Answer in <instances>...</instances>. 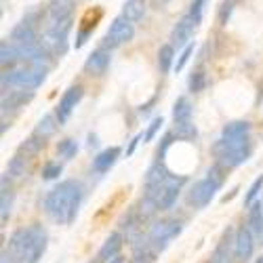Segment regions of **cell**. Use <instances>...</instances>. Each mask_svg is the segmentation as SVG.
<instances>
[{
    "label": "cell",
    "mask_w": 263,
    "mask_h": 263,
    "mask_svg": "<svg viewBox=\"0 0 263 263\" xmlns=\"http://www.w3.org/2000/svg\"><path fill=\"white\" fill-rule=\"evenodd\" d=\"M84 198V187L76 179L61 181L55 185L45 198V213L59 226H70Z\"/></svg>",
    "instance_id": "obj_1"
},
{
    "label": "cell",
    "mask_w": 263,
    "mask_h": 263,
    "mask_svg": "<svg viewBox=\"0 0 263 263\" xmlns=\"http://www.w3.org/2000/svg\"><path fill=\"white\" fill-rule=\"evenodd\" d=\"M49 236L47 230L32 223L28 228H19L9 238V251L15 257V263H38L47 253Z\"/></svg>",
    "instance_id": "obj_2"
},
{
    "label": "cell",
    "mask_w": 263,
    "mask_h": 263,
    "mask_svg": "<svg viewBox=\"0 0 263 263\" xmlns=\"http://www.w3.org/2000/svg\"><path fill=\"white\" fill-rule=\"evenodd\" d=\"M213 154L217 162L226 168H236L245 164L253 154V143L251 137H219L213 145Z\"/></svg>",
    "instance_id": "obj_3"
},
{
    "label": "cell",
    "mask_w": 263,
    "mask_h": 263,
    "mask_svg": "<svg viewBox=\"0 0 263 263\" xmlns=\"http://www.w3.org/2000/svg\"><path fill=\"white\" fill-rule=\"evenodd\" d=\"M42 34H40V45L53 59H59L68 51V40L72 32L74 17L61 19V21H40Z\"/></svg>",
    "instance_id": "obj_4"
},
{
    "label": "cell",
    "mask_w": 263,
    "mask_h": 263,
    "mask_svg": "<svg viewBox=\"0 0 263 263\" xmlns=\"http://www.w3.org/2000/svg\"><path fill=\"white\" fill-rule=\"evenodd\" d=\"M49 68H40L32 63H21L13 70L3 72V89H19V91H36L47 80Z\"/></svg>",
    "instance_id": "obj_5"
},
{
    "label": "cell",
    "mask_w": 263,
    "mask_h": 263,
    "mask_svg": "<svg viewBox=\"0 0 263 263\" xmlns=\"http://www.w3.org/2000/svg\"><path fill=\"white\" fill-rule=\"evenodd\" d=\"M226 171H228L226 166H221L219 162H215V164L209 168L206 177L200 179V181H196V183L190 187V192H187V202H190L194 209H204V206H209L211 200L215 198L217 190L221 187V183H223V173H226Z\"/></svg>",
    "instance_id": "obj_6"
},
{
    "label": "cell",
    "mask_w": 263,
    "mask_h": 263,
    "mask_svg": "<svg viewBox=\"0 0 263 263\" xmlns=\"http://www.w3.org/2000/svg\"><path fill=\"white\" fill-rule=\"evenodd\" d=\"M204 5H206V0H194L190 11L175 24V28L171 32V45L173 47H187L190 45L192 34L196 32V28H198L200 21H202Z\"/></svg>",
    "instance_id": "obj_7"
},
{
    "label": "cell",
    "mask_w": 263,
    "mask_h": 263,
    "mask_svg": "<svg viewBox=\"0 0 263 263\" xmlns=\"http://www.w3.org/2000/svg\"><path fill=\"white\" fill-rule=\"evenodd\" d=\"M181 232H183L181 219H160V221H156L147 230L145 240L160 253L171 245V240H175Z\"/></svg>",
    "instance_id": "obj_8"
},
{
    "label": "cell",
    "mask_w": 263,
    "mask_h": 263,
    "mask_svg": "<svg viewBox=\"0 0 263 263\" xmlns=\"http://www.w3.org/2000/svg\"><path fill=\"white\" fill-rule=\"evenodd\" d=\"M183 185H185V177H175V175H168L166 181L160 183V187L156 192L145 194V198L154 202L158 211H168L175 202H177Z\"/></svg>",
    "instance_id": "obj_9"
},
{
    "label": "cell",
    "mask_w": 263,
    "mask_h": 263,
    "mask_svg": "<svg viewBox=\"0 0 263 263\" xmlns=\"http://www.w3.org/2000/svg\"><path fill=\"white\" fill-rule=\"evenodd\" d=\"M135 36V24L133 21H128L126 17L118 15L112 24H109L103 40H101V47L107 49V51H112V49H118L122 45H126L128 40H133Z\"/></svg>",
    "instance_id": "obj_10"
},
{
    "label": "cell",
    "mask_w": 263,
    "mask_h": 263,
    "mask_svg": "<svg viewBox=\"0 0 263 263\" xmlns=\"http://www.w3.org/2000/svg\"><path fill=\"white\" fill-rule=\"evenodd\" d=\"M255 253V232L247 226H240L236 230V236H234V257L236 261L245 263L253 257Z\"/></svg>",
    "instance_id": "obj_11"
},
{
    "label": "cell",
    "mask_w": 263,
    "mask_h": 263,
    "mask_svg": "<svg viewBox=\"0 0 263 263\" xmlns=\"http://www.w3.org/2000/svg\"><path fill=\"white\" fill-rule=\"evenodd\" d=\"M82 95H84V89H82L80 84H72L70 89L61 95V99H59V103L55 107V114H57V118H59L61 124H65V122L70 120V116H72V112L76 109V105L80 103Z\"/></svg>",
    "instance_id": "obj_12"
},
{
    "label": "cell",
    "mask_w": 263,
    "mask_h": 263,
    "mask_svg": "<svg viewBox=\"0 0 263 263\" xmlns=\"http://www.w3.org/2000/svg\"><path fill=\"white\" fill-rule=\"evenodd\" d=\"M109 63H112V55H109L107 49L99 47L97 51H93L89 57H86V61H84V72L89 74V76L99 78V76H103V74L109 70Z\"/></svg>",
    "instance_id": "obj_13"
},
{
    "label": "cell",
    "mask_w": 263,
    "mask_h": 263,
    "mask_svg": "<svg viewBox=\"0 0 263 263\" xmlns=\"http://www.w3.org/2000/svg\"><path fill=\"white\" fill-rule=\"evenodd\" d=\"M74 9H76V0H49L47 15L40 21H61L74 17Z\"/></svg>",
    "instance_id": "obj_14"
},
{
    "label": "cell",
    "mask_w": 263,
    "mask_h": 263,
    "mask_svg": "<svg viewBox=\"0 0 263 263\" xmlns=\"http://www.w3.org/2000/svg\"><path fill=\"white\" fill-rule=\"evenodd\" d=\"M122 242H124L122 234H120V232H112V234L105 238V242L101 245V249H99V253H97V261H99V263H105V261H109V259L118 257L120 251H122Z\"/></svg>",
    "instance_id": "obj_15"
},
{
    "label": "cell",
    "mask_w": 263,
    "mask_h": 263,
    "mask_svg": "<svg viewBox=\"0 0 263 263\" xmlns=\"http://www.w3.org/2000/svg\"><path fill=\"white\" fill-rule=\"evenodd\" d=\"M34 91H19V89H5L3 91V114L7 109H19L28 101H32Z\"/></svg>",
    "instance_id": "obj_16"
},
{
    "label": "cell",
    "mask_w": 263,
    "mask_h": 263,
    "mask_svg": "<svg viewBox=\"0 0 263 263\" xmlns=\"http://www.w3.org/2000/svg\"><path fill=\"white\" fill-rule=\"evenodd\" d=\"M118 158H120V147H116V145L105 147V149H101L99 154L93 158V171L103 175V173H107L109 168L116 164Z\"/></svg>",
    "instance_id": "obj_17"
},
{
    "label": "cell",
    "mask_w": 263,
    "mask_h": 263,
    "mask_svg": "<svg viewBox=\"0 0 263 263\" xmlns=\"http://www.w3.org/2000/svg\"><path fill=\"white\" fill-rule=\"evenodd\" d=\"M0 65H3V70H13L21 65V55L9 38L3 40V45H0Z\"/></svg>",
    "instance_id": "obj_18"
},
{
    "label": "cell",
    "mask_w": 263,
    "mask_h": 263,
    "mask_svg": "<svg viewBox=\"0 0 263 263\" xmlns=\"http://www.w3.org/2000/svg\"><path fill=\"white\" fill-rule=\"evenodd\" d=\"M145 9H147V0H124L120 15L126 17L128 21H133V24H137V21L143 19Z\"/></svg>",
    "instance_id": "obj_19"
},
{
    "label": "cell",
    "mask_w": 263,
    "mask_h": 263,
    "mask_svg": "<svg viewBox=\"0 0 263 263\" xmlns=\"http://www.w3.org/2000/svg\"><path fill=\"white\" fill-rule=\"evenodd\" d=\"M57 126H61L57 114H45L38 122H36V128H34V135L42 137V139H49L51 135H55Z\"/></svg>",
    "instance_id": "obj_20"
},
{
    "label": "cell",
    "mask_w": 263,
    "mask_h": 263,
    "mask_svg": "<svg viewBox=\"0 0 263 263\" xmlns=\"http://www.w3.org/2000/svg\"><path fill=\"white\" fill-rule=\"evenodd\" d=\"M13 200H15V194H13L11 185L7 187V181H5V177H3V192H0V221H3V226H7L9 217H11Z\"/></svg>",
    "instance_id": "obj_21"
},
{
    "label": "cell",
    "mask_w": 263,
    "mask_h": 263,
    "mask_svg": "<svg viewBox=\"0 0 263 263\" xmlns=\"http://www.w3.org/2000/svg\"><path fill=\"white\" fill-rule=\"evenodd\" d=\"M45 141L47 139H42V137H38V135H32V137H28L24 143L19 145V149H17V154H21V156H26L28 160L30 158H34L38 152L45 147Z\"/></svg>",
    "instance_id": "obj_22"
},
{
    "label": "cell",
    "mask_w": 263,
    "mask_h": 263,
    "mask_svg": "<svg viewBox=\"0 0 263 263\" xmlns=\"http://www.w3.org/2000/svg\"><path fill=\"white\" fill-rule=\"evenodd\" d=\"M251 133V122L249 120H234L228 122L221 130V137H245Z\"/></svg>",
    "instance_id": "obj_23"
},
{
    "label": "cell",
    "mask_w": 263,
    "mask_h": 263,
    "mask_svg": "<svg viewBox=\"0 0 263 263\" xmlns=\"http://www.w3.org/2000/svg\"><path fill=\"white\" fill-rule=\"evenodd\" d=\"M181 120H192V103L187 97H177V101L173 103V122Z\"/></svg>",
    "instance_id": "obj_24"
},
{
    "label": "cell",
    "mask_w": 263,
    "mask_h": 263,
    "mask_svg": "<svg viewBox=\"0 0 263 263\" xmlns=\"http://www.w3.org/2000/svg\"><path fill=\"white\" fill-rule=\"evenodd\" d=\"M249 228L255 232V236H259V232L263 228V204H261V200H255L249 206Z\"/></svg>",
    "instance_id": "obj_25"
},
{
    "label": "cell",
    "mask_w": 263,
    "mask_h": 263,
    "mask_svg": "<svg viewBox=\"0 0 263 263\" xmlns=\"http://www.w3.org/2000/svg\"><path fill=\"white\" fill-rule=\"evenodd\" d=\"M173 133L177 139H194L198 135V128H196L194 120H181V122H173Z\"/></svg>",
    "instance_id": "obj_26"
},
{
    "label": "cell",
    "mask_w": 263,
    "mask_h": 263,
    "mask_svg": "<svg viewBox=\"0 0 263 263\" xmlns=\"http://www.w3.org/2000/svg\"><path fill=\"white\" fill-rule=\"evenodd\" d=\"M26 160L28 158L21 156V154H15L11 158L9 168H7V173L11 175V179H21V177H26V175H28V162Z\"/></svg>",
    "instance_id": "obj_27"
},
{
    "label": "cell",
    "mask_w": 263,
    "mask_h": 263,
    "mask_svg": "<svg viewBox=\"0 0 263 263\" xmlns=\"http://www.w3.org/2000/svg\"><path fill=\"white\" fill-rule=\"evenodd\" d=\"M173 57H175V47L173 45H162L158 51V68L162 74H168L173 68Z\"/></svg>",
    "instance_id": "obj_28"
},
{
    "label": "cell",
    "mask_w": 263,
    "mask_h": 263,
    "mask_svg": "<svg viewBox=\"0 0 263 263\" xmlns=\"http://www.w3.org/2000/svg\"><path fill=\"white\" fill-rule=\"evenodd\" d=\"M230 242H234V240H230V232H228L213 255V263H230Z\"/></svg>",
    "instance_id": "obj_29"
},
{
    "label": "cell",
    "mask_w": 263,
    "mask_h": 263,
    "mask_svg": "<svg viewBox=\"0 0 263 263\" xmlns=\"http://www.w3.org/2000/svg\"><path fill=\"white\" fill-rule=\"evenodd\" d=\"M76 152H78V143H76L74 139H63V141H59V145H57V154H59L61 158H65V160L74 158Z\"/></svg>",
    "instance_id": "obj_30"
},
{
    "label": "cell",
    "mask_w": 263,
    "mask_h": 263,
    "mask_svg": "<svg viewBox=\"0 0 263 263\" xmlns=\"http://www.w3.org/2000/svg\"><path fill=\"white\" fill-rule=\"evenodd\" d=\"M187 84H190V91L192 93H200V91H204V86H206V76L202 72H192Z\"/></svg>",
    "instance_id": "obj_31"
},
{
    "label": "cell",
    "mask_w": 263,
    "mask_h": 263,
    "mask_svg": "<svg viewBox=\"0 0 263 263\" xmlns=\"http://www.w3.org/2000/svg\"><path fill=\"white\" fill-rule=\"evenodd\" d=\"M261 190H263V175H261V177H257V179L253 181V185L249 187V192H247V196H245V204H247V206H251V204L257 200V196H259Z\"/></svg>",
    "instance_id": "obj_32"
},
{
    "label": "cell",
    "mask_w": 263,
    "mask_h": 263,
    "mask_svg": "<svg viewBox=\"0 0 263 263\" xmlns=\"http://www.w3.org/2000/svg\"><path fill=\"white\" fill-rule=\"evenodd\" d=\"M162 124H164V118H162V116H156L154 120H152V122H149L147 130H145V133H143V141L147 143V141H152V139H154V137H156V133H158V130L162 128Z\"/></svg>",
    "instance_id": "obj_33"
},
{
    "label": "cell",
    "mask_w": 263,
    "mask_h": 263,
    "mask_svg": "<svg viewBox=\"0 0 263 263\" xmlns=\"http://www.w3.org/2000/svg\"><path fill=\"white\" fill-rule=\"evenodd\" d=\"M61 164H57V162H47L45 164V168H42V177H45L47 181H51V179H57L59 175H61Z\"/></svg>",
    "instance_id": "obj_34"
},
{
    "label": "cell",
    "mask_w": 263,
    "mask_h": 263,
    "mask_svg": "<svg viewBox=\"0 0 263 263\" xmlns=\"http://www.w3.org/2000/svg\"><path fill=\"white\" fill-rule=\"evenodd\" d=\"M192 53H194V45L190 42L187 47H183V51H181V55H179V61L175 63V72H181L183 68H185V63L190 61V57H192Z\"/></svg>",
    "instance_id": "obj_35"
},
{
    "label": "cell",
    "mask_w": 263,
    "mask_h": 263,
    "mask_svg": "<svg viewBox=\"0 0 263 263\" xmlns=\"http://www.w3.org/2000/svg\"><path fill=\"white\" fill-rule=\"evenodd\" d=\"M232 9H234V3H230V0H223L221 9H219V24H221V26L228 24V19L232 15Z\"/></svg>",
    "instance_id": "obj_36"
},
{
    "label": "cell",
    "mask_w": 263,
    "mask_h": 263,
    "mask_svg": "<svg viewBox=\"0 0 263 263\" xmlns=\"http://www.w3.org/2000/svg\"><path fill=\"white\" fill-rule=\"evenodd\" d=\"M0 263H15V257L11 255L9 249H3V253H0Z\"/></svg>",
    "instance_id": "obj_37"
},
{
    "label": "cell",
    "mask_w": 263,
    "mask_h": 263,
    "mask_svg": "<svg viewBox=\"0 0 263 263\" xmlns=\"http://www.w3.org/2000/svg\"><path fill=\"white\" fill-rule=\"evenodd\" d=\"M143 139V135H137V137H133V141H130V145H128V149H126V156H130L135 152V147H137V143Z\"/></svg>",
    "instance_id": "obj_38"
},
{
    "label": "cell",
    "mask_w": 263,
    "mask_h": 263,
    "mask_svg": "<svg viewBox=\"0 0 263 263\" xmlns=\"http://www.w3.org/2000/svg\"><path fill=\"white\" fill-rule=\"evenodd\" d=\"M105 263H124V259L118 255V257H114V259H109V261H105Z\"/></svg>",
    "instance_id": "obj_39"
},
{
    "label": "cell",
    "mask_w": 263,
    "mask_h": 263,
    "mask_svg": "<svg viewBox=\"0 0 263 263\" xmlns=\"http://www.w3.org/2000/svg\"><path fill=\"white\" fill-rule=\"evenodd\" d=\"M259 240H261V245H263V228H261V232H259V236H257Z\"/></svg>",
    "instance_id": "obj_40"
},
{
    "label": "cell",
    "mask_w": 263,
    "mask_h": 263,
    "mask_svg": "<svg viewBox=\"0 0 263 263\" xmlns=\"http://www.w3.org/2000/svg\"><path fill=\"white\" fill-rule=\"evenodd\" d=\"M255 263H263V257H261V259H257V261H255Z\"/></svg>",
    "instance_id": "obj_41"
},
{
    "label": "cell",
    "mask_w": 263,
    "mask_h": 263,
    "mask_svg": "<svg viewBox=\"0 0 263 263\" xmlns=\"http://www.w3.org/2000/svg\"><path fill=\"white\" fill-rule=\"evenodd\" d=\"M230 3H234V5H236V3H240V0H230Z\"/></svg>",
    "instance_id": "obj_42"
},
{
    "label": "cell",
    "mask_w": 263,
    "mask_h": 263,
    "mask_svg": "<svg viewBox=\"0 0 263 263\" xmlns=\"http://www.w3.org/2000/svg\"><path fill=\"white\" fill-rule=\"evenodd\" d=\"M261 204H263V198H261Z\"/></svg>",
    "instance_id": "obj_43"
}]
</instances>
